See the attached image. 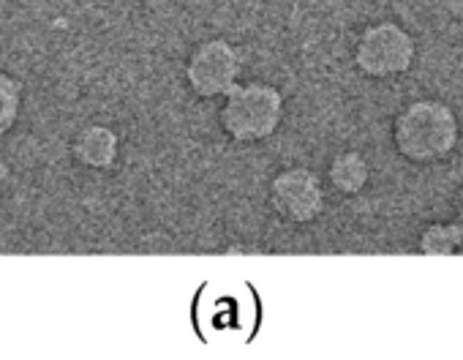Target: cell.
<instances>
[{"label":"cell","mask_w":463,"mask_h":360,"mask_svg":"<svg viewBox=\"0 0 463 360\" xmlns=\"http://www.w3.org/2000/svg\"><path fill=\"white\" fill-rule=\"evenodd\" d=\"M460 139V123L449 104L439 99L409 101L392 120V145L411 164L447 158Z\"/></svg>","instance_id":"cell-1"},{"label":"cell","mask_w":463,"mask_h":360,"mask_svg":"<svg viewBox=\"0 0 463 360\" xmlns=\"http://www.w3.org/2000/svg\"><path fill=\"white\" fill-rule=\"evenodd\" d=\"M284 120V93L268 82H238L221 104L218 123L229 139L254 145L270 139Z\"/></svg>","instance_id":"cell-2"},{"label":"cell","mask_w":463,"mask_h":360,"mask_svg":"<svg viewBox=\"0 0 463 360\" xmlns=\"http://www.w3.org/2000/svg\"><path fill=\"white\" fill-rule=\"evenodd\" d=\"M417 42L398 23H376L365 28L354 44V66L371 80H390L414 66Z\"/></svg>","instance_id":"cell-3"},{"label":"cell","mask_w":463,"mask_h":360,"mask_svg":"<svg viewBox=\"0 0 463 360\" xmlns=\"http://www.w3.org/2000/svg\"><path fill=\"white\" fill-rule=\"evenodd\" d=\"M241 80V55L226 39L196 44L185 61V82L199 99H223Z\"/></svg>","instance_id":"cell-4"},{"label":"cell","mask_w":463,"mask_h":360,"mask_svg":"<svg viewBox=\"0 0 463 360\" xmlns=\"http://www.w3.org/2000/svg\"><path fill=\"white\" fill-rule=\"evenodd\" d=\"M270 208L289 224H311L325 211V186L314 169L289 166L270 180Z\"/></svg>","instance_id":"cell-5"},{"label":"cell","mask_w":463,"mask_h":360,"mask_svg":"<svg viewBox=\"0 0 463 360\" xmlns=\"http://www.w3.org/2000/svg\"><path fill=\"white\" fill-rule=\"evenodd\" d=\"M327 180L338 194L357 197L371 180V164L360 150H341L330 158Z\"/></svg>","instance_id":"cell-6"},{"label":"cell","mask_w":463,"mask_h":360,"mask_svg":"<svg viewBox=\"0 0 463 360\" xmlns=\"http://www.w3.org/2000/svg\"><path fill=\"white\" fill-rule=\"evenodd\" d=\"M118 134L107 126H88L74 139V156L90 169H109L118 161Z\"/></svg>","instance_id":"cell-7"},{"label":"cell","mask_w":463,"mask_h":360,"mask_svg":"<svg viewBox=\"0 0 463 360\" xmlns=\"http://www.w3.org/2000/svg\"><path fill=\"white\" fill-rule=\"evenodd\" d=\"M417 251L425 257H455V254H460V235H458L455 222L425 227L420 235Z\"/></svg>","instance_id":"cell-8"},{"label":"cell","mask_w":463,"mask_h":360,"mask_svg":"<svg viewBox=\"0 0 463 360\" xmlns=\"http://www.w3.org/2000/svg\"><path fill=\"white\" fill-rule=\"evenodd\" d=\"M20 115V82L0 71V137H4Z\"/></svg>","instance_id":"cell-9"},{"label":"cell","mask_w":463,"mask_h":360,"mask_svg":"<svg viewBox=\"0 0 463 360\" xmlns=\"http://www.w3.org/2000/svg\"><path fill=\"white\" fill-rule=\"evenodd\" d=\"M455 227H458V235H460V254H463V211L458 213V219H455Z\"/></svg>","instance_id":"cell-10"}]
</instances>
